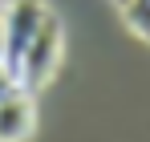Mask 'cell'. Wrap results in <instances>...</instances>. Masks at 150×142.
I'll use <instances>...</instances> for the list:
<instances>
[{
    "label": "cell",
    "mask_w": 150,
    "mask_h": 142,
    "mask_svg": "<svg viewBox=\"0 0 150 142\" xmlns=\"http://www.w3.org/2000/svg\"><path fill=\"white\" fill-rule=\"evenodd\" d=\"M110 4H118V8H122V4H126V0H110Z\"/></svg>",
    "instance_id": "cell-8"
},
{
    "label": "cell",
    "mask_w": 150,
    "mask_h": 142,
    "mask_svg": "<svg viewBox=\"0 0 150 142\" xmlns=\"http://www.w3.org/2000/svg\"><path fill=\"white\" fill-rule=\"evenodd\" d=\"M12 85H16V77H12V73H8V65H4V61H0V97L8 94V89H12Z\"/></svg>",
    "instance_id": "cell-5"
},
{
    "label": "cell",
    "mask_w": 150,
    "mask_h": 142,
    "mask_svg": "<svg viewBox=\"0 0 150 142\" xmlns=\"http://www.w3.org/2000/svg\"><path fill=\"white\" fill-rule=\"evenodd\" d=\"M37 130V94L12 85L0 97V142H25Z\"/></svg>",
    "instance_id": "cell-3"
},
{
    "label": "cell",
    "mask_w": 150,
    "mask_h": 142,
    "mask_svg": "<svg viewBox=\"0 0 150 142\" xmlns=\"http://www.w3.org/2000/svg\"><path fill=\"white\" fill-rule=\"evenodd\" d=\"M122 21H126V28L138 41L150 45V0H126L122 4Z\"/></svg>",
    "instance_id": "cell-4"
},
{
    "label": "cell",
    "mask_w": 150,
    "mask_h": 142,
    "mask_svg": "<svg viewBox=\"0 0 150 142\" xmlns=\"http://www.w3.org/2000/svg\"><path fill=\"white\" fill-rule=\"evenodd\" d=\"M0 4H4V8H8V4H16V0H0Z\"/></svg>",
    "instance_id": "cell-7"
},
{
    "label": "cell",
    "mask_w": 150,
    "mask_h": 142,
    "mask_svg": "<svg viewBox=\"0 0 150 142\" xmlns=\"http://www.w3.org/2000/svg\"><path fill=\"white\" fill-rule=\"evenodd\" d=\"M45 12H49V8H45L41 0H16V4H8V8L0 12V16H4V53H0V61L8 65L12 77L21 69V57H25L28 41L37 37Z\"/></svg>",
    "instance_id": "cell-2"
},
{
    "label": "cell",
    "mask_w": 150,
    "mask_h": 142,
    "mask_svg": "<svg viewBox=\"0 0 150 142\" xmlns=\"http://www.w3.org/2000/svg\"><path fill=\"white\" fill-rule=\"evenodd\" d=\"M61 45H65V28H61V21H57L53 12H45V21H41V28H37V37L28 41L25 57H21L16 85L28 89V94H41V89L53 81L57 65H61Z\"/></svg>",
    "instance_id": "cell-1"
},
{
    "label": "cell",
    "mask_w": 150,
    "mask_h": 142,
    "mask_svg": "<svg viewBox=\"0 0 150 142\" xmlns=\"http://www.w3.org/2000/svg\"><path fill=\"white\" fill-rule=\"evenodd\" d=\"M0 53H4V16H0Z\"/></svg>",
    "instance_id": "cell-6"
}]
</instances>
